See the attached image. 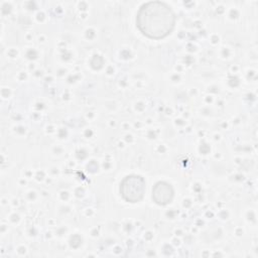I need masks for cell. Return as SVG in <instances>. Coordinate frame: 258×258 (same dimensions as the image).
I'll use <instances>...</instances> for the list:
<instances>
[{"mask_svg":"<svg viewBox=\"0 0 258 258\" xmlns=\"http://www.w3.org/2000/svg\"><path fill=\"white\" fill-rule=\"evenodd\" d=\"M175 14L164 2L150 1L139 8L136 26L139 31L150 39H162L168 36L175 26Z\"/></svg>","mask_w":258,"mask_h":258,"instance_id":"obj_1","label":"cell"},{"mask_svg":"<svg viewBox=\"0 0 258 258\" xmlns=\"http://www.w3.org/2000/svg\"><path fill=\"white\" fill-rule=\"evenodd\" d=\"M152 199L157 205H167L173 199V188L165 181H158L152 188Z\"/></svg>","mask_w":258,"mask_h":258,"instance_id":"obj_3","label":"cell"},{"mask_svg":"<svg viewBox=\"0 0 258 258\" xmlns=\"http://www.w3.org/2000/svg\"><path fill=\"white\" fill-rule=\"evenodd\" d=\"M145 180L142 176L131 174L123 178L120 183V195L127 203L140 202L145 194Z\"/></svg>","mask_w":258,"mask_h":258,"instance_id":"obj_2","label":"cell"}]
</instances>
